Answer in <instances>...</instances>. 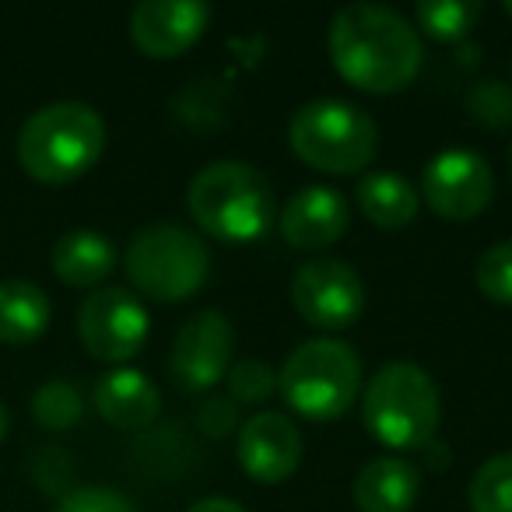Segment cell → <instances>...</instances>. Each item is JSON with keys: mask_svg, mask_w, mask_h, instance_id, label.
Wrapping results in <instances>:
<instances>
[{"mask_svg": "<svg viewBox=\"0 0 512 512\" xmlns=\"http://www.w3.org/2000/svg\"><path fill=\"white\" fill-rule=\"evenodd\" d=\"M330 60L348 85L393 95L421 71V39L404 15L386 4H348L330 22Z\"/></svg>", "mask_w": 512, "mask_h": 512, "instance_id": "6da1fadb", "label": "cell"}, {"mask_svg": "<svg viewBox=\"0 0 512 512\" xmlns=\"http://www.w3.org/2000/svg\"><path fill=\"white\" fill-rule=\"evenodd\" d=\"M186 204L200 228L221 242H253L274 225V186L249 162H211L193 176Z\"/></svg>", "mask_w": 512, "mask_h": 512, "instance_id": "7a4b0ae2", "label": "cell"}, {"mask_svg": "<svg viewBox=\"0 0 512 512\" xmlns=\"http://www.w3.org/2000/svg\"><path fill=\"white\" fill-rule=\"evenodd\" d=\"M106 123L85 102H53L18 130V162L39 183H71L99 162Z\"/></svg>", "mask_w": 512, "mask_h": 512, "instance_id": "3957f363", "label": "cell"}, {"mask_svg": "<svg viewBox=\"0 0 512 512\" xmlns=\"http://www.w3.org/2000/svg\"><path fill=\"white\" fill-rule=\"evenodd\" d=\"M439 386L421 365L390 362L369 379L362 397L365 428L386 449H425L439 428Z\"/></svg>", "mask_w": 512, "mask_h": 512, "instance_id": "277c9868", "label": "cell"}, {"mask_svg": "<svg viewBox=\"0 0 512 512\" xmlns=\"http://www.w3.org/2000/svg\"><path fill=\"white\" fill-rule=\"evenodd\" d=\"M358 390L362 358L351 344L334 337L299 344L278 372V393L306 421H337L355 404Z\"/></svg>", "mask_w": 512, "mask_h": 512, "instance_id": "5b68a950", "label": "cell"}, {"mask_svg": "<svg viewBox=\"0 0 512 512\" xmlns=\"http://www.w3.org/2000/svg\"><path fill=\"white\" fill-rule=\"evenodd\" d=\"M288 144L309 169L348 176L372 165L379 130L362 106L344 99H313L288 123Z\"/></svg>", "mask_w": 512, "mask_h": 512, "instance_id": "8992f818", "label": "cell"}, {"mask_svg": "<svg viewBox=\"0 0 512 512\" xmlns=\"http://www.w3.org/2000/svg\"><path fill=\"white\" fill-rule=\"evenodd\" d=\"M130 285L155 302H183L200 292L207 281L211 260L200 235L172 221L137 232L123 256Z\"/></svg>", "mask_w": 512, "mask_h": 512, "instance_id": "52a82bcc", "label": "cell"}, {"mask_svg": "<svg viewBox=\"0 0 512 512\" xmlns=\"http://www.w3.org/2000/svg\"><path fill=\"white\" fill-rule=\"evenodd\" d=\"M151 316L130 288H95L78 309V337L99 362L123 365L144 348Z\"/></svg>", "mask_w": 512, "mask_h": 512, "instance_id": "ba28073f", "label": "cell"}, {"mask_svg": "<svg viewBox=\"0 0 512 512\" xmlns=\"http://www.w3.org/2000/svg\"><path fill=\"white\" fill-rule=\"evenodd\" d=\"M292 306L309 327L344 330L365 313V285L351 264L334 256H316L295 271Z\"/></svg>", "mask_w": 512, "mask_h": 512, "instance_id": "9c48e42d", "label": "cell"}, {"mask_svg": "<svg viewBox=\"0 0 512 512\" xmlns=\"http://www.w3.org/2000/svg\"><path fill=\"white\" fill-rule=\"evenodd\" d=\"M491 193H495L491 165L467 148H449L435 155L421 176V197L446 221L477 218L491 204Z\"/></svg>", "mask_w": 512, "mask_h": 512, "instance_id": "30bf717a", "label": "cell"}, {"mask_svg": "<svg viewBox=\"0 0 512 512\" xmlns=\"http://www.w3.org/2000/svg\"><path fill=\"white\" fill-rule=\"evenodd\" d=\"M232 348L235 334L228 316L218 309H200L176 330L169 351L172 379L186 390H211L232 369Z\"/></svg>", "mask_w": 512, "mask_h": 512, "instance_id": "8fae6325", "label": "cell"}, {"mask_svg": "<svg viewBox=\"0 0 512 512\" xmlns=\"http://www.w3.org/2000/svg\"><path fill=\"white\" fill-rule=\"evenodd\" d=\"M211 22V8L200 0H144L130 15V39L155 60L186 53Z\"/></svg>", "mask_w": 512, "mask_h": 512, "instance_id": "7c38bea8", "label": "cell"}, {"mask_svg": "<svg viewBox=\"0 0 512 512\" xmlns=\"http://www.w3.org/2000/svg\"><path fill=\"white\" fill-rule=\"evenodd\" d=\"M239 467L260 484H281L295 474L302 460V435L292 418L278 411H260L239 428Z\"/></svg>", "mask_w": 512, "mask_h": 512, "instance_id": "4fadbf2b", "label": "cell"}, {"mask_svg": "<svg viewBox=\"0 0 512 512\" xmlns=\"http://www.w3.org/2000/svg\"><path fill=\"white\" fill-rule=\"evenodd\" d=\"M348 200L334 186H306L281 211V235L295 249H327L348 232Z\"/></svg>", "mask_w": 512, "mask_h": 512, "instance_id": "5bb4252c", "label": "cell"}, {"mask_svg": "<svg viewBox=\"0 0 512 512\" xmlns=\"http://www.w3.org/2000/svg\"><path fill=\"white\" fill-rule=\"evenodd\" d=\"M358 512H411L421 495V470L404 456H376L355 477Z\"/></svg>", "mask_w": 512, "mask_h": 512, "instance_id": "9a60e30c", "label": "cell"}, {"mask_svg": "<svg viewBox=\"0 0 512 512\" xmlns=\"http://www.w3.org/2000/svg\"><path fill=\"white\" fill-rule=\"evenodd\" d=\"M95 411L113 428H148L162 411V393L144 372L113 369L95 383Z\"/></svg>", "mask_w": 512, "mask_h": 512, "instance_id": "2e32d148", "label": "cell"}, {"mask_svg": "<svg viewBox=\"0 0 512 512\" xmlns=\"http://www.w3.org/2000/svg\"><path fill=\"white\" fill-rule=\"evenodd\" d=\"M53 274L71 288H99L116 267V246L99 232L74 228L57 239L50 253Z\"/></svg>", "mask_w": 512, "mask_h": 512, "instance_id": "e0dca14e", "label": "cell"}, {"mask_svg": "<svg viewBox=\"0 0 512 512\" xmlns=\"http://www.w3.org/2000/svg\"><path fill=\"white\" fill-rule=\"evenodd\" d=\"M355 197L365 218L376 228H386V232L407 228L418 218V207H421V193L407 179L393 176V172H369L358 183Z\"/></svg>", "mask_w": 512, "mask_h": 512, "instance_id": "ac0fdd59", "label": "cell"}, {"mask_svg": "<svg viewBox=\"0 0 512 512\" xmlns=\"http://www.w3.org/2000/svg\"><path fill=\"white\" fill-rule=\"evenodd\" d=\"M50 327V299L39 285L22 278L0 281V341L32 344Z\"/></svg>", "mask_w": 512, "mask_h": 512, "instance_id": "d6986e66", "label": "cell"}, {"mask_svg": "<svg viewBox=\"0 0 512 512\" xmlns=\"http://www.w3.org/2000/svg\"><path fill=\"white\" fill-rule=\"evenodd\" d=\"M418 29L439 43H456L463 39L481 18L477 0H421L418 4Z\"/></svg>", "mask_w": 512, "mask_h": 512, "instance_id": "ffe728a7", "label": "cell"}, {"mask_svg": "<svg viewBox=\"0 0 512 512\" xmlns=\"http://www.w3.org/2000/svg\"><path fill=\"white\" fill-rule=\"evenodd\" d=\"M470 512H512V453L484 460L470 477Z\"/></svg>", "mask_w": 512, "mask_h": 512, "instance_id": "44dd1931", "label": "cell"}, {"mask_svg": "<svg viewBox=\"0 0 512 512\" xmlns=\"http://www.w3.org/2000/svg\"><path fill=\"white\" fill-rule=\"evenodd\" d=\"M81 414H85V400H81L78 386L64 383V379H50L32 397V418L46 432H67L78 425Z\"/></svg>", "mask_w": 512, "mask_h": 512, "instance_id": "7402d4cb", "label": "cell"}, {"mask_svg": "<svg viewBox=\"0 0 512 512\" xmlns=\"http://www.w3.org/2000/svg\"><path fill=\"white\" fill-rule=\"evenodd\" d=\"M477 292L495 306H512V239L488 246L477 260Z\"/></svg>", "mask_w": 512, "mask_h": 512, "instance_id": "603a6c76", "label": "cell"}, {"mask_svg": "<svg viewBox=\"0 0 512 512\" xmlns=\"http://www.w3.org/2000/svg\"><path fill=\"white\" fill-rule=\"evenodd\" d=\"M228 393L235 404H260L278 393V372L260 358H242L228 369Z\"/></svg>", "mask_w": 512, "mask_h": 512, "instance_id": "cb8c5ba5", "label": "cell"}, {"mask_svg": "<svg viewBox=\"0 0 512 512\" xmlns=\"http://www.w3.org/2000/svg\"><path fill=\"white\" fill-rule=\"evenodd\" d=\"M467 106H470V113H474V120L484 123V127H505V123H512V92L502 81H484V85H477L474 92H470Z\"/></svg>", "mask_w": 512, "mask_h": 512, "instance_id": "d4e9b609", "label": "cell"}, {"mask_svg": "<svg viewBox=\"0 0 512 512\" xmlns=\"http://www.w3.org/2000/svg\"><path fill=\"white\" fill-rule=\"evenodd\" d=\"M57 512H137V505L113 488H78L60 498Z\"/></svg>", "mask_w": 512, "mask_h": 512, "instance_id": "484cf974", "label": "cell"}, {"mask_svg": "<svg viewBox=\"0 0 512 512\" xmlns=\"http://www.w3.org/2000/svg\"><path fill=\"white\" fill-rule=\"evenodd\" d=\"M232 404L228 400H207V407L200 411V425L211 435H225L232 428Z\"/></svg>", "mask_w": 512, "mask_h": 512, "instance_id": "4316f807", "label": "cell"}, {"mask_svg": "<svg viewBox=\"0 0 512 512\" xmlns=\"http://www.w3.org/2000/svg\"><path fill=\"white\" fill-rule=\"evenodd\" d=\"M186 512H246L235 498H221V495H211V498H200L193 502Z\"/></svg>", "mask_w": 512, "mask_h": 512, "instance_id": "83f0119b", "label": "cell"}, {"mask_svg": "<svg viewBox=\"0 0 512 512\" xmlns=\"http://www.w3.org/2000/svg\"><path fill=\"white\" fill-rule=\"evenodd\" d=\"M8 425H11V418H8V407L0 404V439L8 435Z\"/></svg>", "mask_w": 512, "mask_h": 512, "instance_id": "f1b7e54d", "label": "cell"}, {"mask_svg": "<svg viewBox=\"0 0 512 512\" xmlns=\"http://www.w3.org/2000/svg\"><path fill=\"white\" fill-rule=\"evenodd\" d=\"M502 11H505V15L512 18V0H505V4H502Z\"/></svg>", "mask_w": 512, "mask_h": 512, "instance_id": "f546056e", "label": "cell"}, {"mask_svg": "<svg viewBox=\"0 0 512 512\" xmlns=\"http://www.w3.org/2000/svg\"><path fill=\"white\" fill-rule=\"evenodd\" d=\"M509 165H512V148H509Z\"/></svg>", "mask_w": 512, "mask_h": 512, "instance_id": "4dcf8cb0", "label": "cell"}]
</instances>
